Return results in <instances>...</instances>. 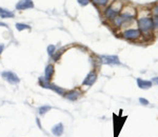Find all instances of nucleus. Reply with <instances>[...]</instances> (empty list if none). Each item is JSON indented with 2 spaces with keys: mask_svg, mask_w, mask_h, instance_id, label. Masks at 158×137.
<instances>
[{
  "mask_svg": "<svg viewBox=\"0 0 158 137\" xmlns=\"http://www.w3.org/2000/svg\"><path fill=\"white\" fill-rule=\"evenodd\" d=\"M121 10V3L120 2H114L112 5H110L107 10L105 11V16L108 19H115L118 16V13Z\"/></svg>",
  "mask_w": 158,
  "mask_h": 137,
  "instance_id": "obj_1",
  "label": "nucleus"
},
{
  "mask_svg": "<svg viewBox=\"0 0 158 137\" xmlns=\"http://www.w3.org/2000/svg\"><path fill=\"white\" fill-rule=\"evenodd\" d=\"M139 30L143 33H148L154 28V21L151 17H142L138 20Z\"/></svg>",
  "mask_w": 158,
  "mask_h": 137,
  "instance_id": "obj_2",
  "label": "nucleus"
},
{
  "mask_svg": "<svg viewBox=\"0 0 158 137\" xmlns=\"http://www.w3.org/2000/svg\"><path fill=\"white\" fill-rule=\"evenodd\" d=\"M2 77H3V79H5L6 81L11 84H19V81H20L19 77H18L15 73L10 72V71L3 72V73H2Z\"/></svg>",
  "mask_w": 158,
  "mask_h": 137,
  "instance_id": "obj_3",
  "label": "nucleus"
},
{
  "mask_svg": "<svg viewBox=\"0 0 158 137\" xmlns=\"http://www.w3.org/2000/svg\"><path fill=\"white\" fill-rule=\"evenodd\" d=\"M135 14H129V13H123L121 14L120 16H117L116 18L114 19V23L116 26H120L121 24H123L125 22H128L129 20H131L132 18H134Z\"/></svg>",
  "mask_w": 158,
  "mask_h": 137,
  "instance_id": "obj_4",
  "label": "nucleus"
},
{
  "mask_svg": "<svg viewBox=\"0 0 158 137\" xmlns=\"http://www.w3.org/2000/svg\"><path fill=\"white\" fill-rule=\"evenodd\" d=\"M34 8V2L33 0H20L17 4H16V9L18 11H24L29 10V9Z\"/></svg>",
  "mask_w": 158,
  "mask_h": 137,
  "instance_id": "obj_5",
  "label": "nucleus"
},
{
  "mask_svg": "<svg viewBox=\"0 0 158 137\" xmlns=\"http://www.w3.org/2000/svg\"><path fill=\"white\" fill-rule=\"evenodd\" d=\"M100 61L105 64H119L120 61H119V58L115 55H111V56H100Z\"/></svg>",
  "mask_w": 158,
  "mask_h": 137,
  "instance_id": "obj_6",
  "label": "nucleus"
},
{
  "mask_svg": "<svg viewBox=\"0 0 158 137\" xmlns=\"http://www.w3.org/2000/svg\"><path fill=\"white\" fill-rule=\"evenodd\" d=\"M140 31L139 30H134V29H131V30H126L125 33H123V37L125 39H130V40H134L137 39V38L140 37Z\"/></svg>",
  "mask_w": 158,
  "mask_h": 137,
  "instance_id": "obj_7",
  "label": "nucleus"
},
{
  "mask_svg": "<svg viewBox=\"0 0 158 137\" xmlns=\"http://www.w3.org/2000/svg\"><path fill=\"white\" fill-rule=\"evenodd\" d=\"M96 79H97L96 73H95V72H90V73L87 75V77L84 78V80H83L82 84H83V86L91 87V86H93V84H94L95 81H96Z\"/></svg>",
  "mask_w": 158,
  "mask_h": 137,
  "instance_id": "obj_8",
  "label": "nucleus"
},
{
  "mask_svg": "<svg viewBox=\"0 0 158 137\" xmlns=\"http://www.w3.org/2000/svg\"><path fill=\"white\" fill-rule=\"evenodd\" d=\"M64 96L67 99L71 100V101H75V100H77L79 98V96H80V92L77 91V90H72V91L65 93Z\"/></svg>",
  "mask_w": 158,
  "mask_h": 137,
  "instance_id": "obj_9",
  "label": "nucleus"
},
{
  "mask_svg": "<svg viewBox=\"0 0 158 137\" xmlns=\"http://www.w3.org/2000/svg\"><path fill=\"white\" fill-rule=\"evenodd\" d=\"M63 130H64V128H63L62 123H57V125L52 129V133H53L55 136L59 137L63 134Z\"/></svg>",
  "mask_w": 158,
  "mask_h": 137,
  "instance_id": "obj_10",
  "label": "nucleus"
},
{
  "mask_svg": "<svg viewBox=\"0 0 158 137\" xmlns=\"http://www.w3.org/2000/svg\"><path fill=\"white\" fill-rule=\"evenodd\" d=\"M53 74H54V67L52 66V64L46 66V70H44V78L50 81L51 78H52V76H53Z\"/></svg>",
  "mask_w": 158,
  "mask_h": 137,
  "instance_id": "obj_11",
  "label": "nucleus"
},
{
  "mask_svg": "<svg viewBox=\"0 0 158 137\" xmlns=\"http://www.w3.org/2000/svg\"><path fill=\"white\" fill-rule=\"evenodd\" d=\"M137 84L140 89H143V90H146L149 87H152V81H148V80H142L140 78L137 79Z\"/></svg>",
  "mask_w": 158,
  "mask_h": 137,
  "instance_id": "obj_12",
  "label": "nucleus"
},
{
  "mask_svg": "<svg viewBox=\"0 0 158 137\" xmlns=\"http://www.w3.org/2000/svg\"><path fill=\"white\" fill-rule=\"evenodd\" d=\"M15 14L13 12L9 10H5V9L0 8V18H14Z\"/></svg>",
  "mask_w": 158,
  "mask_h": 137,
  "instance_id": "obj_13",
  "label": "nucleus"
},
{
  "mask_svg": "<svg viewBox=\"0 0 158 137\" xmlns=\"http://www.w3.org/2000/svg\"><path fill=\"white\" fill-rule=\"evenodd\" d=\"M49 89H51V90H53V91H55L56 93L59 94V95H63V94H64V90H63L62 87H59L58 86H56V84H50Z\"/></svg>",
  "mask_w": 158,
  "mask_h": 137,
  "instance_id": "obj_14",
  "label": "nucleus"
},
{
  "mask_svg": "<svg viewBox=\"0 0 158 137\" xmlns=\"http://www.w3.org/2000/svg\"><path fill=\"white\" fill-rule=\"evenodd\" d=\"M16 29H17L18 31L31 30V26H28V24H26V23H20V22H18V23H16Z\"/></svg>",
  "mask_w": 158,
  "mask_h": 137,
  "instance_id": "obj_15",
  "label": "nucleus"
},
{
  "mask_svg": "<svg viewBox=\"0 0 158 137\" xmlns=\"http://www.w3.org/2000/svg\"><path fill=\"white\" fill-rule=\"evenodd\" d=\"M39 84L42 87H46V89H49L50 87V81L49 80H46V78L43 77H39Z\"/></svg>",
  "mask_w": 158,
  "mask_h": 137,
  "instance_id": "obj_16",
  "label": "nucleus"
},
{
  "mask_svg": "<svg viewBox=\"0 0 158 137\" xmlns=\"http://www.w3.org/2000/svg\"><path fill=\"white\" fill-rule=\"evenodd\" d=\"M92 2L95 4L96 6H105L109 3V0H92Z\"/></svg>",
  "mask_w": 158,
  "mask_h": 137,
  "instance_id": "obj_17",
  "label": "nucleus"
},
{
  "mask_svg": "<svg viewBox=\"0 0 158 137\" xmlns=\"http://www.w3.org/2000/svg\"><path fill=\"white\" fill-rule=\"evenodd\" d=\"M51 109H52V108L50 107V105H43V107H40L38 111H39L40 115H44V114H46L47 111H50Z\"/></svg>",
  "mask_w": 158,
  "mask_h": 137,
  "instance_id": "obj_18",
  "label": "nucleus"
},
{
  "mask_svg": "<svg viewBox=\"0 0 158 137\" xmlns=\"http://www.w3.org/2000/svg\"><path fill=\"white\" fill-rule=\"evenodd\" d=\"M46 51H47V54H49L50 56H54L55 51H56V46H54V44H50V46H47Z\"/></svg>",
  "mask_w": 158,
  "mask_h": 137,
  "instance_id": "obj_19",
  "label": "nucleus"
},
{
  "mask_svg": "<svg viewBox=\"0 0 158 137\" xmlns=\"http://www.w3.org/2000/svg\"><path fill=\"white\" fill-rule=\"evenodd\" d=\"M78 1V3L80 4V5H82V6H84V5H87L88 3H89V0H77Z\"/></svg>",
  "mask_w": 158,
  "mask_h": 137,
  "instance_id": "obj_20",
  "label": "nucleus"
},
{
  "mask_svg": "<svg viewBox=\"0 0 158 137\" xmlns=\"http://www.w3.org/2000/svg\"><path fill=\"white\" fill-rule=\"evenodd\" d=\"M153 14H154L155 18H157V19H158V4L156 6H155L154 9H153Z\"/></svg>",
  "mask_w": 158,
  "mask_h": 137,
  "instance_id": "obj_21",
  "label": "nucleus"
},
{
  "mask_svg": "<svg viewBox=\"0 0 158 137\" xmlns=\"http://www.w3.org/2000/svg\"><path fill=\"white\" fill-rule=\"evenodd\" d=\"M139 101H140L141 104H143V105H148L149 104V101L146 99H144V98H139Z\"/></svg>",
  "mask_w": 158,
  "mask_h": 137,
  "instance_id": "obj_22",
  "label": "nucleus"
},
{
  "mask_svg": "<svg viewBox=\"0 0 158 137\" xmlns=\"http://www.w3.org/2000/svg\"><path fill=\"white\" fill-rule=\"evenodd\" d=\"M152 81H153V82H155V84H156L157 86H158V77H154V78H153V79H152Z\"/></svg>",
  "mask_w": 158,
  "mask_h": 137,
  "instance_id": "obj_23",
  "label": "nucleus"
},
{
  "mask_svg": "<svg viewBox=\"0 0 158 137\" xmlns=\"http://www.w3.org/2000/svg\"><path fill=\"white\" fill-rule=\"evenodd\" d=\"M3 49H4V46L1 43V44H0V54L2 53V51H3Z\"/></svg>",
  "mask_w": 158,
  "mask_h": 137,
  "instance_id": "obj_24",
  "label": "nucleus"
},
{
  "mask_svg": "<svg viewBox=\"0 0 158 137\" xmlns=\"http://www.w3.org/2000/svg\"><path fill=\"white\" fill-rule=\"evenodd\" d=\"M0 26H4V28H8V26H6L5 23H2V22H0Z\"/></svg>",
  "mask_w": 158,
  "mask_h": 137,
  "instance_id": "obj_25",
  "label": "nucleus"
}]
</instances>
